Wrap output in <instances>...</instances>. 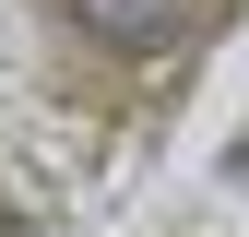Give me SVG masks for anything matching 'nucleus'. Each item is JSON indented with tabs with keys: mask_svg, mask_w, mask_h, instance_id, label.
Returning <instances> with one entry per match:
<instances>
[{
	"mask_svg": "<svg viewBox=\"0 0 249 237\" xmlns=\"http://www.w3.org/2000/svg\"><path fill=\"white\" fill-rule=\"evenodd\" d=\"M83 24H95L107 48H166L178 24H190V0H71Z\"/></svg>",
	"mask_w": 249,
	"mask_h": 237,
	"instance_id": "nucleus-1",
	"label": "nucleus"
}]
</instances>
